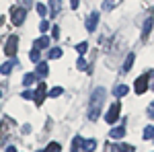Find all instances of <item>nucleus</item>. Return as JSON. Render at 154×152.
Returning <instances> with one entry per match:
<instances>
[{"label":"nucleus","mask_w":154,"mask_h":152,"mask_svg":"<svg viewBox=\"0 0 154 152\" xmlns=\"http://www.w3.org/2000/svg\"><path fill=\"white\" fill-rule=\"evenodd\" d=\"M105 95L107 91L103 88V86H99V88H95L93 91V97H91V105H88V119H99V115H101V107H103V103H105Z\"/></svg>","instance_id":"1"},{"label":"nucleus","mask_w":154,"mask_h":152,"mask_svg":"<svg viewBox=\"0 0 154 152\" xmlns=\"http://www.w3.org/2000/svg\"><path fill=\"white\" fill-rule=\"evenodd\" d=\"M154 76V70H148L146 74H142L138 80L134 82V91H136V95H144L146 93V88H148V82H150V78Z\"/></svg>","instance_id":"2"},{"label":"nucleus","mask_w":154,"mask_h":152,"mask_svg":"<svg viewBox=\"0 0 154 152\" xmlns=\"http://www.w3.org/2000/svg\"><path fill=\"white\" fill-rule=\"evenodd\" d=\"M119 113H121V105L119 103H113V105L109 107V111H107V115H105V119H107V123H115L119 119Z\"/></svg>","instance_id":"3"},{"label":"nucleus","mask_w":154,"mask_h":152,"mask_svg":"<svg viewBox=\"0 0 154 152\" xmlns=\"http://www.w3.org/2000/svg\"><path fill=\"white\" fill-rule=\"evenodd\" d=\"M17 47H19V37L17 35H11L8 37V41H6V45H4V54L12 58L14 54H17Z\"/></svg>","instance_id":"4"},{"label":"nucleus","mask_w":154,"mask_h":152,"mask_svg":"<svg viewBox=\"0 0 154 152\" xmlns=\"http://www.w3.org/2000/svg\"><path fill=\"white\" fill-rule=\"evenodd\" d=\"M25 17H27V11H25V8H21V6L12 8V12H11V21L17 25V27L25 23Z\"/></svg>","instance_id":"5"},{"label":"nucleus","mask_w":154,"mask_h":152,"mask_svg":"<svg viewBox=\"0 0 154 152\" xmlns=\"http://www.w3.org/2000/svg\"><path fill=\"white\" fill-rule=\"evenodd\" d=\"M152 17H154V12L150 11V12H148V19L144 21V29H142V39H148V35H150V31H152V27H154V21H152Z\"/></svg>","instance_id":"6"},{"label":"nucleus","mask_w":154,"mask_h":152,"mask_svg":"<svg viewBox=\"0 0 154 152\" xmlns=\"http://www.w3.org/2000/svg\"><path fill=\"white\" fill-rule=\"evenodd\" d=\"M97 25H99V11H95V12L88 14V19H86V29L93 33V31L97 29Z\"/></svg>","instance_id":"7"},{"label":"nucleus","mask_w":154,"mask_h":152,"mask_svg":"<svg viewBox=\"0 0 154 152\" xmlns=\"http://www.w3.org/2000/svg\"><path fill=\"white\" fill-rule=\"evenodd\" d=\"M45 97H48V91H45V84H39V86H37V91H35V103H37V105H41Z\"/></svg>","instance_id":"8"},{"label":"nucleus","mask_w":154,"mask_h":152,"mask_svg":"<svg viewBox=\"0 0 154 152\" xmlns=\"http://www.w3.org/2000/svg\"><path fill=\"white\" fill-rule=\"evenodd\" d=\"M33 47H37V49H45V47H49V37H39V39H35L33 41Z\"/></svg>","instance_id":"9"},{"label":"nucleus","mask_w":154,"mask_h":152,"mask_svg":"<svg viewBox=\"0 0 154 152\" xmlns=\"http://www.w3.org/2000/svg\"><path fill=\"white\" fill-rule=\"evenodd\" d=\"M125 136V128H113L111 132H109V138H113V140H119V138H123Z\"/></svg>","instance_id":"10"},{"label":"nucleus","mask_w":154,"mask_h":152,"mask_svg":"<svg viewBox=\"0 0 154 152\" xmlns=\"http://www.w3.org/2000/svg\"><path fill=\"white\" fill-rule=\"evenodd\" d=\"M128 93H130V88H128L125 84H119V86H115V91H113V95H115L117 99H121V97H125Z\"/></svg>","instance_id":"11"},{"label":"nucleus","mask_w":154,"mask_h":152,"mask_svg":"<svg viewBox=\"0 0 154 152\" xmlns=\"http://www.w3.org/2000/svg\"><path fill=\"white\" fill-rule=\"evenodd\" d=\"M48 72H49V68L45 62H37V74L39 76H48Z\"/></svg>","instance_id":"12"},{"label":"nucleus","mask_w":154,"mask_h":152,"mask_svg":"<svg viewBox=\"0 0 154 152\" xmlns=\"http://www.w3.org/2000/svg\"><path fill=\"white\" fill-rule=\"evenodd\" d=\"M49 14H51V17H58V14H60V0H51V6H49Z\"/></svg>","instance_id":"13"},{"label":"nucleus","mask_w":154,"mask_h":152,"mask_svg":"<svg viewBox=\"0 0 154 152\" xmlns=\"http://www.w3.org/2000/svg\"><path fill=\"white\" fill-rule=\"evenodd\" d=\"M115 152H136V148L130 146V144H117L115 146Z\"/></svg>","instance_id":"14"},{"label":"nucleus","mask_w":154,"mask_h":152,"mask_svg":"<svg viewBox=\"0 0 154 152\" xmlns=\"http://www.w3.org/2000/svg\"><path fill=\"white\" fill-rule=\"evenodd\" d=\"M134 60H136V56H134V54H128V58H125V64H123V70H125V72L131 70V66H134Z\"/></svg>","instance_id":"15"},{"label":"nucleus","mask_w":154,"mask_h":152,"mask_svg":"<svg viewBox=\"0 0 154 152\" xmlns=\"http://www.w3.org/2000/svg\"><path fill=\"white\" fill-rule=\"evenodd\" d=\"M82 148L86 152H93L97 148V140H84V144H82Z\"/></svg>","instance_id":"16"},{"label":"nucleus","mask_w":154,"mask_h":152,"mask_svg":"<svg viewBox=\"0 0 154 152\" xmlns=\"http://www.w3.org/2000/svg\"><path fill=\"white\" fill-rule=\"evenodd\" d=\"M62 93H64V91H62V86H54L51 91H48V97H51V99H58Z\"/></svg>","instance_id":"17"},{"label":"nucleus","mask_w":154,"mask_h":152,"mask_svg":"<svg viewBox=\"0 0 154 152\" xmlns=\"http://www.w3.org/2000/svg\"><path fill=\"white\" fill-rule=\"evenodd\" d=\"M43 152H62V146H60L58 142H49V146Z\"/></svg>","instance_id":"18"},{"label":"nucleus","mask_w":154,"mask_h":152,"mask_svg":"<svg viewBox=\"0 0 154 152\" xmlns=\"http://www.w3.org/2000/svg\"><path fill=\"white\" fill-rule=\"evenodd\" d=\"M29 60H31L33 64H37V62H39V49H37V47H33V49L29 51Z\"/></svg>","instance_id":"19"},{"label":"nucleus","mask_w":154,"mask_h":152,"mask_svg":"<svg viewBox=\"0 0 154 152\" xmlns=\"http://www.w3.org/2000/svg\"><path fill=\"white\" fill-rule=\"evenodd\" d=\"M82 138H80V136H76V138H74V142H72V152H78L80 150V144H82Z\"/></svg>","instance_id":"20"},{"label":"nucleus","mask_w":154,"mask_h":152,"mask_svg":"<svg viewBox=\"0 0 154 152\" xmlns=\"http://www.w3.org/2000/svg\"><path fill=\"white\" fill-rule=\"evenodd\" d=\"M60 56H62V49L60 47H51L49 49V60H58Z\"/></svg>","instance_id":"21"},{"label":"nucleus","mask_w":154,"mask_h":152,"mask_svg":"<svg viewBox=\"0 0 154 152\" xmlns=\"http://www.w3.org/2000/svg\"><path fill=\"white\" fill-rule=\"evenodd\" d=\"M11 70H12V62H4L0 66V74H11Z\"/></svg>","instance_id":"22"},{"label":"nucleus","mask_w":154,"mask_h":152,"mask_svg":"<svg viewBox=\"0 0 154 152\" xmlns=\"http://www.w3.org/2000/svg\"><path fill=\"white\" fill-rule=\"evenodd\" d=\"M33 80H35V74H25L23 84H25V86H31V84H33Z\"/></svg>","instance_id":"23"},{"label":"nucleus","mask_w":154,"mask_h":152,"mask_svg":"<svg viewBox=\"0 0 154 152\" xmlns=\"http://www.w3.org/2000/svg\"><path fill=\"white\" fill-rule=\"evenodd\" d=\"M144 138H146V140L154 138V126H148V128L144 129Z\"/></svg>","instance_id":"24"},{"label":"nucleus","mask_w":154,"mask_h":152,"mask_svg":"<svg viewBox=\"0 0 154 152\" xmlns=\"http://www.w3.org/2000/svg\"><path fill=\"white\" fill-rule=\"evenodd\" d=\"M35 11H37V14H41V17H45V14H48V8H45V4H41V2H39V4L35 6Z\"/></svg>","instance_id":"25"},{"label":"nucleus","mask_w":154,"mask_h":152,"mask_svg":"<svg viewBox=\"0 0 154 152\" xmlns=\"http://www.w3.org/2000/svg\"><path fill=\"white\" fill-rule=\"evenodd\" d=\"M86 49H88V43H86V41H82V43L76 45V51H78V54H86Z\"/></svg>","instance_id":"26"},{"label":"nucleus","mask_w":154,"mask_h":152,"mask_svg":"<svg viewBox=\"0 0 154 152\" xmlns=\"http://www.w3.org/2000/svg\"><path fill=\"white\" fill-rule=\"evenodd\" d=\"M76 68H78V70H86V68H88V66H86V60L80 58L78 62H76Z\"/></svg>","instance_id":"27"},{"label":"nucleus","mask_w":154,"mask_h":152,"mask_svg":"<svg viewBox=\"0 0 154 152\" xmlns=\"http://www.w3.org/2000/svg\"><path fill=\"white\" fill-rule=\"evenodd\" d=\"M39 31H41V33H48V31H49V21H41V25H39Z\"/></svg>","instance_id":"28"},{"label":"nucleus","mask_w":154,"mask_h":152,"mask_svg":"<svg viewBox=\"0 0 154 152\" xmlns=\"http://www.w3.org/2000/svg\"><path fill=\"white\" fill-rule=\"evenodd\" d=\"M113 6H115V0H105V2H103V8H105V11H111Z\"/></svg>","instance_id":"29"},{"label":"nucleus","mask_w":154,"mask_h":152,"mask_svg":"<svg viewBox=\"0 0 154 152\" xmlns=\"http://www.w3.org/2000/svg\"><path fill=\"white\" fill-rule=\"evenodd\" d=\"M21 97H23V99H33V97H35V93L27 88V91H23V95H21Z\"/></svg>","instance_id":"30"},{"label":"nucleus","mask_w":154,"mask_h":152,"mask_svg":"<svg viewBox=\"0 0 154 152\" xmlns=\"http://www.w3.org/2000/svg\"><path fill=\"white\" fill-rule=\"evenodd\" d=\"M148 117H150V119H154V101L148 105Z\"/></svg>","instance_id":"31"},{"label":"nucleus","mask_w":154,"mask_h":152,"mask_svg":"<svg viewBox=\"0 0 154 152\" xmlns=\"http://www.w3.org/2000/svg\"><path fill=\"white\" fill-rule=\"evenodd\" d=\"M78 4H80V0H70V6H72V8H74V11L78 8Z\"/></svg>","instance_id":"32"},{"label":"nucleus","mask_w":154,"mask_h":152,"mask_svg":"<svg viewBox=\"0 0 154 152\" xmlns=\"http://www.w3.org/2000/svg\"><path fill=\"white\" fill-rule=\"evenodd\" d=\"M6 152H17V148H14V146H8V148H6Z\"/></svg>","instance_id":"33"},{"label":"nucleus","mask_w":154,"mask_h":152,"mask_svg":"<svg viewBox=\"0 0 154 152\" xmlns=\"http://www.w3.org/2000/svg\"><path fill=\"white\" fill-rule=\"evenodd\" d=\"M0 97H2V91H0Z\"/></svg>","instance_id":"34"}]
</instances>
